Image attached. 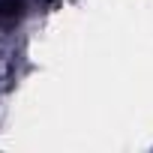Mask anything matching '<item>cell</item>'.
Here are the masks:
<instances>
[{"mask_svg":"<svg viewBox=\"0 0 153 153\" xmlns=\"http://www.w3.org/2000/svg\"><path fill=\"white\" fill-rule=\"evenodd\" d=\"M27 3L24 0H0V24H15L24 15Z\"/></svg>","mask_w":153,"mask_h":153,"instance_id":"6da1fadb","label":"cell"}]
</instances>
